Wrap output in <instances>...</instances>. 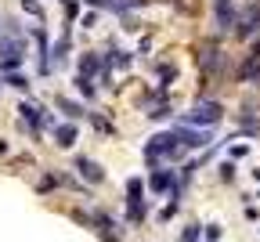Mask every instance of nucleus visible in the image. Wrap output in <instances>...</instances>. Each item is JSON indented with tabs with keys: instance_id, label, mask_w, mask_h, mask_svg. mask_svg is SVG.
I'll use <instances>...</instances> for the list:
<instances>
[{
	"instance_id": "obj_6",
	"label": "nucleus",
	"mask_w": 260,
	"mask_h": 242,
	"mask_svg": "<svg viewBox=\"0 0 260 242\" xmlns=\"http://www.w3.org/2000/svg\"><path fill=\"white\" fill-rule=\"evenodd\" d=\"M73 170L87 181V185H102L105 181V170H102V163H94L90 156H76L73 159Z\"/></svg>"
},
{
	"instance_id": "obj_3",
	"label": "nucleus",
	"mask_w": 260,
	"mask_h": 242,
	"mask_svg": "<svg viewBox=\"0 0 260 242\" xmlns=\"http://www.w3.org/2000/svg\"><path fill=\"white\" fill-rule=\"evenodd\" d=\"M148 188L155 192V195H167L170 192V199H181V181H177V174H174V170H167V166H159L155 170V174L148 177Z\"/></svg>"
},
{
	"instance_id": "obj_29",
	"label": "nucleus",
	"mask_w": 260,
	"mask_h": 242,
	"mask_svg": "<svg viewBox=\"0 0 260 242\" xmlns=\"http://www.w3.org/2000/svg\"><path fill=\"white\" fill-rule=\"evenodd\" d=\"M4 152H8V141H0V156H4Z\"/></svg>"
},
{
	"instance_id": "obj_20",
	"label": "nucleus",
	"mask_w": 260,
	"mask_h": 242,
	"mask_svg": "<svg viewBox=\"0 0 260 242\" xmlns=\"http://www.w3.org/2000/svg\"><path fill=\"white\" fill-rule=\"evenodd\" d=\"M73 83H76V90H80L83 98H94V94H98V90H94V80H83V76H76Z\"/></svg>"
},
{
	"instance_id": "obj_13",
	"label": "nucleus",
	"mask_w": 260,
	"mask_h": 242,
	"mask_svg": "<svg viewBox=\"0 0 260 242\" xmlns=\"http://www.w3.org/2000/svg\"><path fill=\"white\" fill-rule=\"evenodd\" d=\"M54 105H58L65 116H69L73 123H76V119H83V116H90V112H83V105H76V101H69V98H54Z\"/></svg>"
},
{
	"instance_id": "obj_9",
	"label": "nucleus",
	"mask_w": 260,
	"mask_h": 242,
	"mask_svg": "<svg viewBox=\"0 0 260 242\" xmlns=\"http://www.w3.org/2000/svg\"><path fill=\"white\" fill-rule=\"evenodd\" d=\"M18 119H22V127H29V130H32V137L40 134V123H44V116H40V109H37V105L22 101V105H18Z\"/></svg>"
},
{
	"instance_id": "obj_23",
	"label": "nucleus",
	"mask_w": 260,
	"mask_h": 242,
	"mask_svg": "<svg viewBox=\"0 0 260 242\" xmlns=\"http://www.w3.org/2000/svg\"><path fill=\"white\" fill-rule=\"evenodd\" d=\"M220 177H224V181H235V163H232V159L220 163Z\"/></svg>"
},
{
	"instance_id": "obj_30",
	"label": "nucleus",
	"mask_w": 260,
	"mask_h": 242,
	"mask_svg": "<svg viewBox=\"0 0 260 242\" xmlns=\"http://www.w3.org/2000/svg\"><path fill=\"white\" fill-rule=\"evenodd\" d=\"M253 177H256V181H260V166H256V170H253Z\"/></svg>"
},
{
	"instance_id": "obj_31",
	"label": "nucleus",
	"mask_w": 260,
	"mask_h": 242,
	"mask_svg": "<svg viewBox=\"0 0 260 242\" xmlns=\"http://www.w3.org/2000/svg\"><path fill=\"white\" fill-rule=\"evenodd\" d=\"M256 87H260V80H256Z\"/></svg>"
},
{
	"instance_id": "obj_28",
	"label": "nucleus",
	"mask_w": 260,
	"mask_h": 242,
	"mask_svg": "<svg viewBox=\"0 0 260 242\" xmlns=\"http://www.w3.org/2000/svg\"><path fill=\"white\" fill-rule=\"evenodd\" d=\"M94 22H98V15H94V11H87V15H83V29H90Z\"/></svg>"
},
{
	"instance_id": "obj_8",
	"label": "nucleus",
	"mask_w": 260,
	"mask_h": 242,
	"mask_svg": "<svg viewBox=\"0 0 260 242\" xmlns=\"http://www.w3.org/2000/svg\"><path fill=\"white\" fill-rule=\"evenodd\" d=\"M4 58L25 62V37H0V62Z\"/></svg>"
},
{
	"instance_id": "obj_16",
	"label": "nucleus",
	"mask_w": 260,
	"mask_h": 242,
	"mask_svg": "<svg viewBox=\"0 0 260 242\" xmlns=\"http://www.w3.org/2000/svg\"><path fill=\"white\" fill-rule=\"evenodd\" d=\"M145 195V181L141 177H130L126 181V199H141Z\"/></svg>"
},
{
	"instance_id": "obj_25",
	"label": "nucleus",
	"mask_w": 260,
	"mask_h": 242,
	"mask_svg": "<svg viewBox=\"0 0 260 242\" xmlns=\"http://www.w3.org/2000/svg\"><path fill=\"white\" fill-rule=\"evenodd\" d=\"M170 112H174V109H170V105H155V109H152V112H148V119H167V116H170Z\"/></svg>"
},
{
	"instance_id": "obj_5",
	"label": "nucleus",
	"mask_w": 260,
	"mask_h": 242,
	"mask_svg": "<svg viewBox=\"0 0 260 242\" xmlns=\"http://www.w3.org/2000/svg\"><path fill=\"white\" fill-rule=\"evenodd\" d=\"M32 40H37V73L51 76V44H47V29L37 25L32 29Z\"/></svg>"
},
{
	"instance_id": "obj_22",
	"label": "nucleus",
	"mask_w": 260,
	"mask_h": 242,
	"mask_svg": "<svg viewBox=\"0 0 260 242\" xmlns=\"http://www.w3.org/2000/svg\"><path fill=\"white\" fill-rule=\"evenodd\" d=\"M177 210H181V202H177V199H170V202H167V206L159 210V221H170V217H174Z\"/></svg>"
},
{
	"instance_id": "obj_26",
	"label": "nucleus",
	"mask_w": 260,
	"mask_h": 242,
	"mask_svg": "<svg viewBox=\"0 0 260 242\" xmlns=\"http://www.w3.org/2000/svg\"><path fill=\"white\" fill-rule=\"evenodd\" d=\"M220 238V224H206V242H217Z\"/></svg>"
},
{
	"instance_id": "obj_17",
	"label": "nucleus",
	"mask_w": 260,
	"mask_h": 242,
	"mask_svg": "<svg viewBox=\"0 0 260 242\" xmlns=\"http://www.w3.org/2000/svg\"><path fill=\"white\" fill-rule=\"evenodd\" d=\"M206 235V228H199V224H188L184 231H181V242H199Z\"/></svg>"
},
{
	"instance_id": "obj_4",
	"label": "nucleus",
	"mask_w": 260,
	"mask_h": 242,
	"mask_svg": "<svg viewBox=\"0 0 260 242\" xmlns=\"http://www.w3.org/2000/svg\"><path fill=\"white\" fill-rule=\"evenodd\" d=\"M174 134H177V141H181L184 148H210V145H213V134H210V130H191V127L177 123Z\"/></svg>"
},
{
	"instance_id": "obj_12",
	"label": "nucleus",
	"mask_w": 260,
	"mask_h": 242,
	"mask_svg": "<svg viewBox=\"0 0 260 242\" xmlns=\"http://www.w3.org/2000/svg\"><path fill=\"white\" fill-rule=\"evenodd\" d=\"M148 217V202L145 199H126V221L130 224H141Z\"/></svg>"
},
{
	"instance_id": "obj_11",
	"label": "nucleus",
	"mask_w": 260,
	"mask_h": 242,
	"mask_svg": "<svg viewBox=\"0 0 260 242\" xmlns=\"http://www.w3.org/2000/svg\"><path fill=\"white\" fill-rule=\"evenodd\" d=\"M69 47H73V37H69V29H65L61 37L54 40V47H51V54H54V65H65V62H69Z\"/></svg>"
},
{
	"instance_id": "obj_27",
	"label": "nucleus",
	"mask_w": 260,
	"mask_h": 242,
	"mask_svg": "<svg viewBox=\"0 0 260 242\" xmlns=\"http://www.w3.org/2000/svg\"><path fill=\"white\" fill-rule=\"evenodd\" d=\"M83 4H90V8H109V11H112L116 0H83Z\"/></svg>"
},
{
	"instance_id": "obj_1",
	"label": "nucleus",
	"mask_w": 260,
	"mask_h": 242,
	"mask_svg": "<svg viewBox=\"0 0 260 242\" xmlns=\"http://www.w3.org/2000/svg\"><path fill=\"white\" fill-rule=\"evenodd\" d=\"M181 141H177V134L174 130H162V134H155L152 141L145 145V159L152 163V166H159V163H174V159H181Z\"/></svg>"
},
{
	"instance_id": "obj_15",
	"label": "nucleus",
	"mask_w": 260,
	"mask_h": 242,
	"mask_svg": "<svg viewBox=\"0 0 260 242\" xmlns=\"http://www.w3.org/2000/svg\"><path fill=\"white\" fill-rule=\"evenodd\" d=\"M155 73H159V80H162V87H167V90H170V83L177 80V65H174V62H159V69H155Z\"/></svg>"
},
{
	"instance_id": "obj_2",
	"label": "nucleus",
	"mask_w": 260,
	"mask_h": 242,
	"mask_svg": "<svg viewBox=\"0 0 260 242\" xmlns=\"http://www.w3.org/2000/svg\"><path fill=\"white\" fill-rule=\"evenodd\" d=\"M224 119V105L220 101H210V98H195V109L181 119L184 127H217Z\"/></svg>"
},
{
	"instance_id": "obj_21",
	"label": "nucleus",
	"mask_w": 260,
	"mask_h": 242,
	"mask_svg": "<svg viewBox=\"0 0 260 242\" xmlns=\"http://www.w3.org/2000/svg\"><path fill=\"white\" fill-rule=\"evenodd\" d=\"M22 11H29L32 18H44V8H40V0H22Z\"/></svg>"
},
{
	"instance_id": "obj_24",
	"label": "nucleus",
	"mask_w": 260,
	"mask_h": 242,
	"mask_svg": "<svg viewBox=\"0 0 260 242\" xmlns=\"http://www.w3.org/2000/svg\"><path fill=\"white\" fill-rule=\"evenodd\" d=\"M80 15V0H65V22H73Z\"/></svg>"
},
{
	"instance_id": "obj_19",
	"label": "nucleus",
	"mask_w": 260,
	"mask_h": 242,
	"mask_svg": "<svg viewBox=\"0 0 260 242\" xmlns=\"http://www.w3.org/2000/svg\"><path fill=\"white\" fill-rule=\"evenodd\" d=\"M4 83H8V87H15V90H25V94H29V80H25V76H18V73L4 76Z\"/></svg>"
},
{
	"instance_id": "obj_18",
	"label": "nucleus",
	"mask_w": 260,
	"mask_h": 242,
	"mask_svg": "<svg viewBox=\"0 0 260 242\" xmlns=\"http://www.w3.org/2000/svg\"><path fill=\"white\" fill-rule=\"evenodd\" d=\"M90 123L98 127V134H116V127H112L105 116H98V112H90Z\"/></svg>"
},
{
	"instance_id": "obj_14",
	"label": "nucleus",
	"mask_w": 260,
	"mask_h": 242,
	"mask_svg": "<svg viewBox=\"0 0 260 242\" xmlns=\"http://www.w3.org/2000/svg\"><path fill=\"white\" fill-rule=\"evenodd\" d=\"M130 62H134V58H130L126 51H119L116 44H109V54H105V69H112V65H119V69H126Z\"/></svg>"
},
{
	"instance_id": "obj_7",
	"label": "nucleus",
	"mask_w": 260,
	"mask_h": 242,
	"mask_svg": "<svg viewBox=\"0 0 260 242\" xmlns=\"http://www.w3.org/2000/svg\"><path fill=\"white\" fill-rule=\"evenodd\" d=\"M102 69H105V58H98L94 51H83V54H80V62H76V76L94 80V76H102Z\"/></svg>"
},
{
	"instance_id": "obj_10",
	"label": "nucleus",
	"mask_w": 260,
	"mask_h": 242,
	"mask_svg": "<svg viewBox=\"0 0 260 242\" xmlns=\"http://www.w3.org/2000/svg\"><path fill=\"white\" fill-rule=\"evenodd\" d=\"M76 137H80V127H76V123H58V127H54V145H58V148H73Z\"/></svg>"
}]
</instances>
